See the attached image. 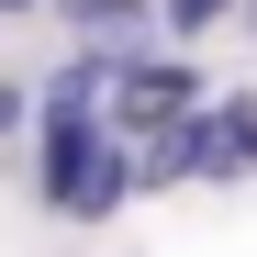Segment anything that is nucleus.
Returning <instances> with one entry per match:
<instances>
[{"instance_id": "6e6552de", "label": "nucleus", "mask_w": 257, "mask_h": 257, "mask_svg": "<svg viewBox=\"0 0 257 257\" xmlns=\"http://www.w3.org/2000/svg\"><path fill=\"white\" fill-rule=\"evenodd\" d=\"M246 23H257V0H246Z\"/></svg>"}, {"instance_id": "7ed1b4c3", "label": "nucleus", "mask_w": 257, "mask_h": 257, "mask_svg": "<svg viewBox=\"0 0 257 257\" xmlns=\"http://www.w3.org/2000/svg\"><path fill=\"white\" fill-rule=\"evenodd\" d=\"M135 56V45H90V56H67L45 78V112H112V67Z\"/></svg>"}, {"instance_id": "20e7f679", "label": "nucleus", "mask_w": 257, "mask_h": 257, "mask_svg": "<svg viewBox=\"0 0 257 257\" xmlns=\"http://www.w3.org/2000/svg\"><path fill=\"white\" fill-rule=\"evenodd\" d=\"M56 23H78V34H146L157 0H56Z\"/></svg>"}, {"instance_id": "0eeeda50", "label": "nucleus", "mask_w": 257, "mask_h": 257, "mask_svg": "<svg viewBox=\"0 0 257 257\" xmlns=\"http://www.w3.org/2000/svg\"><path fill=\"white\" fill-rule=\"evenodd\" d=\"M0 12H34V0H0Z\"/></svg>"}, {"instance_id": "39448f33", "label": "nucleus", "mask_w": 257, "mask_h": 257, "mask_svg": "<svg viewBox=\"0 0 257 257\" xmlns=\"http://www.w3.org/2000/svg\"><path fill=\"white\" fill-rule=\"evenodd\" d=\"M212 12H235V0H168V23H179V34H201Z\"/></svg>"}, {"instance_id": "f03ea898", "label": "nucleus", "mask_w": 257, "mask_h": 257, "mask_svg": "<svg viewBox=\"0 0 257 257\" xmlns=\"http://www.w3.org/2000/svg\"><path fill=\"white\" fill-rule=\"evenodd\" d=\"M179 146H190V179H246L257 168V101H224V112H179Z\"/></svg>"}, {"instance_id": "f257e3e1", "label": "nucleus", "mask_w": 257, "mask_h": 257, "mask_svg": "<svg viewBox=\"0 0 257 257\" xmlns=\"http://www.w3.org/2000/svg\"><path fill=\"white\" fill-rule=\"evenodd\" d=\"M123 190H135V146H123L101 112H45V146H34V201H56V212H78V224H101Z\"/></svg>"}, {"instance_id": "423d86ee", "label": "nucleus", "mask_w": 257, "mask_h": 257, "mask_svg": "<svg viewBox=\"0 0 257 257\" xmlns=\"http://www.w3.org/2000/svg\"><path fill=\"white\" fill-rule=\"evenodd\" d=\"M23 112H34V101H23V90H0V135H23Z\"/></svg>"}]
</instances>
